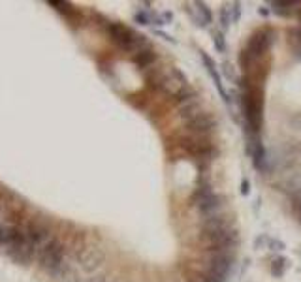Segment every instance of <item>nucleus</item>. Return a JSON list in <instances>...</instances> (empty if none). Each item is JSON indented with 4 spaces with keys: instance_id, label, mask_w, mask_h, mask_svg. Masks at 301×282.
<instances>
[{
    "instance_id": "6e6552de",
    "label": "nucleus",
    "mask_w": 301,
    "mask_h": 282,
    "mask_svg": "<svg viewBox=\"0 0 301 282\" xmlns=\"http://www.w3.org/2000/svg\"><path fill=\"white\" fill-rule=\"evenodd\" d=\"M234 263L236 258L232 252H211L205 260V273H213L216 277L226 279L228 273H232Z\"/></svg>"
},
{
    "instance_id": "6ab92c4d",
    "label": "nucleus",
    "mask_w": 301,
    "mask_h": 282,
    "mask_svg": "<svg viewBox=\"0 0 301 282\" xmlns=\"http://www.w3.org/2000/svg\"><path fill=\"white\" fill-rule=\"evenodd\" d=\"M288 269V260L284 258V256H279V258H275L273 263H271V273L275 275V277H282L284 273Z\"/></svg>"
},
{
    "instance_id": "f3484780",
    "label": "nucleus",
    "mask_w": 301,
    "mask_h": 282,
    "mask_svg": "<svg viewBox=\"0 0 301 282\" xmlns=\"http://www.w3.org/2000/svg\"><path fill=\"white\" fill-rule=\"evenodd\" d=\"M194 6H196V11H198V23H196L198 27H207L209 23H213V13L207 8L205 2H196Z\"/></svg>"
},
{
    "instance_id": "393cba45",
    "label": "nucleus",
    "mask_w": 301,
    "mask_h": 282,
    "mask_svg": "<svg viewBox=\"0 0 301 282\" xmlns=\"http://www.w3.org/2000/svg\"><path fill=\"white\" fill-rule=\"evenodd\" d=\"M202 279H204V282H226V279L216 277V275H213V273H204Z\"/></svg>"
},
{
    "instance_id": "1a4fd4ad",
    "label": "nucleus",
    "mask_w": 301,
    "mask_h": 282,
    "mask_svg": "<svg viewBox=\"0 0 301 282\" xmlns=\"http://www.w3.org/2000/svg\"><path fill=\"white\" fill-rule=\"evenodd\" d=\"M184 128H186L188 136L205 137L216 130V119L209 111H204V113H200L198 117H194L192 121H188Z\"/></svg>"
},
{
    "instance_id": "2f4dec72",
    "label": "nucleus",
    "mask_w": 301,
    "mask_h": 282,
    "mask_svg": "<svg viewBox=\"0 0 301 282\" xmlns=\"http://www.w3.org/2000/svg\"><path fill=\"white\" fill-rule=\"evenodd\" d=\"M190 282H204V279H202V275H192V277H190Z\"/></svg>"
},
{
    "instance_id": "9d476101",
    "label": "nucleus",
    "mask_w": 301,
    "mask_h": 282,
    "mask_svg": "<svg viewBox=\"0 0 301 282\" xmlns=\"http://www.w3.org/2000/svg\"><path fill=\"white\" fill-rule=\"evenodd\" d=\"M236 228V220L230 215L218 213V215H211V217H204L202 220V231H220Z\"/></svg>"
},
{
    "instance_id": "4be33fe9",
    "label": "nucleus",
    "mask_w": 301,
    "mask_h": 282,
    "mask_svg": "<svg viewBox=\"0 0 301 282\" xmlns=\"http://www.w3.org/2000/svg\"><path fill=\"white\" fill-rule=\"evenodd\" d=\"M220 25L222 29H228L232 25V11H230V4H226L220 8Z\"/></svg>"
},
{
    "instance_id": "a878e982",
    "label": "nucleus",
    "mask_w": 301,
    "mask_h": 282,
    "mask_svg": "<svg viewBox=\"0 0 301 282\" xmlns=\"http://www.w3.org/2000/svg\"><path fill=\"white\" fill-rule=\"evenodd\" d=\"M85 282H108V277L106 275H90Z\"/></svg>"
},
{
    "instance_id": "c85d7f7f",
    "label": "nucleus",
    "mask_w": 301,
    "mask_h": 282,
    "mask_svg": "<svg viewBox=\"0 0 301 282\" xmlns=\"http://www.w3.org/2000/svg\"><path fill=\"white\" fill-rule=\"evenodd\" d=\"M154 34H156V36H160L162 40H166V42H172V43H175V40H173L172 36H170V34H166V32H162V31H154Z\"/></svg>"
},
{
    "instance_id": "39448f33",
    "label": "nucleus",
    "mask_w": 301,
    "mask_h": 282,
    "mask_svg": "<svg viewBox=\"0 0 301 282\" xmlns=\"http://www.w3.org/2000/svg\"><path fill=\"white\" fill-rule=\"evenodd\" d=\"M64 256H66L64 245H62L59 239L51 237V239L47 241L42 249L38 251L36 260H38V263H40V267H42L43 271L53 273L55 269H59V267L66 261Z\"/></svg>"
},
{
    "instance_id": "473e14b6",
    "label": "nucleus",
    "mask_w": 301,
    "mask_h": 282,
    "mask_svg": "<svg viewBox=\"0 0 301 282\" xmlns=\"http://www.w3.org/2000/svg\"><path fill=\"white\" fill-rule=\"evenodd\" d=\"M260 15H264V17H266V15H268V13H269V10H268V8H260Z\"/></svg>"
},
{
    "instance_id": "7ed1b4c3",
    "label": "nucleus",
    "mask_w": 301,
    "mask_h": 282,
    "mask_svg": "<svg viewBox=\"0 0 301 282\" xmlns=\"http://www.w3.org/2000/svg\"><path fill=\"white\" fill-rule=\"evenodd\" d=\"M6 247H8L10 260H13L19 265H29L38 256V247L19 228H10L8 230V243H6Z\"/></svg>"
},
{
    "instance_id": "412c9836",
    "label": "nucleus",
    "mask_w": 301,
    "mask_h": 282,
    "mask_svg": "<svg viewBox=\"0 0 301 282\" xmlns=\"http://www.w3.org/2000/svg\"><path fill=\"white\" fill-rule=\"evenodd\" d=\"M211 36H213V43H215L216 51H218V53H226L228 45H226L224 34H222L220 31H213V32H211Z\"/></svg>"
},
{
    "instance_id": "ddd939ff",
    "label": "nucleus",
    "mask_w": 301,
    "mask_h": 282,
    "mask_svg": "<svg viewBox=\"0 0 301 282\" xmlns=\"http://www.w3.org/2000/svg\"><path fill=\"white\" fill-rule=\"evenodd\" d=\"M49 277L53 282H79V273L75 271V267H72L68 261H64L53 273H49Z\"/></svg>"
},
{
    "instance_id": "bb28decb",
    "label": "nucleus",
    "mask_w": 301,
    "mask_h": 282,
    "mask_svg": "<svg viewBox=\"0 0 301 282\" xmlns=\"http://www.w3.org/2000/svg\"><path fill=\"white\" fill-rule=\"evenodd\" d=\"M224 75L228 79H236V75H234V68H232V64L230 63H224Z\"/></svg>"
},
{
    "instance_id": "423d86ee",
    "label": "nucleus",
    "mask_w": 301,
    "mask_h": 282,
    "mask_svg": "<svg viewBox=\"0 0 301 282\" xmlns=\"http://www.w3.org/2000/svg\"><path fill=\"white\" fill-rule=\"evenodd\" d=\"M75 260L79 263L81 271L94 275V273L106 263V252L102 251L96 245H87L83 249H79L75 254Z\"/></svg>"
},
{
    "instance_id": "a211bd4d",
    "label": "nucleus",
    "mask_w": 301,
    "mask_h": 282,
    "mask_svg": "<svg viewBox=\"0 0 301 282\" xmlns=\"http://www.w3.org/2000/svg\"><path fill=\"white\" fill-rule=\"evenodd\" d=\"M198 96V93H196V89L194 87H190V85L186 83L184 87H181L177 93L173 94V98H175V102L179 105H183L186 104V102H190V100H194Z\"/></svg>"
},
{
    "instance_id": "aec40b11",
    "label": "nucleus",
    "mask_w": 301,
    "mask_h": 282,
    "mask_svg": "<svg viewBox=\"0 0 301 282\" xmlns=\"http://www.w3.org/2000/svg\"><path fill=\"white\" fill-rule=\"evenodd\" d=\"M49 6H53L57 11H60L62 15H66V17H72V15H75L77 11H75V8H72V4H68V2H55V0H49L47 2Z\"/></svg>"
},
{
    "instance_id": "b1692460",
    "label": "nucleus",
    "mask_w": 301,
    "mask_h": 282,
    "mask_svg": "<svg viewBox=\"0 0 301 282\" xmlns=\"http://www.w3.org/2000/svg\"><path fill=\"white\" fill-rule=\"evenodd\" d=\"M230 11H232V23L239 21V15H241V4H239V2L230 4Z\"/></svg>"
},
{
    "instance_id": "20e7f679",
    "label": "nucleus",
    "mask_w": 301,
    "mask_h": 282,
    "mask_svg": "<svg viewBox=\"0 0 301 282\" xmlns=\"http://www.w3.org/2000/svg\"><path fill=\"white\" fill-rule=\"evenodd\" d=\"M200 243L204 245V251L211 252H230L239 245V235L236 228L220 231H202Z\"/></svg>"
},
{
    "instance_id": "cd10ccee",
    "label": "nucleus",
    "mask_w": 301,
    "mask_h": 282,
    "mask_svg": "<svg viewBox=\"0 0 301 282\" xmlns=\"http://www.w3.org/2000/svg\"><path fill=\"white\" fill-rule=\"evenodd\" d=\"M268 241H269L268 235H262V237H258V239L254 241V247H256V249H264V245H266Z\"/></svg>"
},
{
    "instance_id": "5701e85b",
    "label": "nucleus",
    "mask_w": 301,
    "mask_h": 282,
    "mask_svg": "<svg viewBox=\"0 0 301 282\" xmlns=\"http://www.w3.org/2000/svg\"><path fill=\"white\" fill-rule=\"evenodd\" d=\"M268 249L269 251H277V252H280V251H284V243L280 239H271L269 237V241H268Z\"/></svg>"
},
{
    "instance_id": "dca6fc26",
    "label": "nucleus",
    "mask_w": 301,
    "mask_h": 282,
    "mask_svg": "<svg viewBox=\"0 0 301 282\" xmlns=\"http://www.w3.org/2000/svg\"><path fill=\"white\" fill-rule=\"evenodd\" d=\"M273 11L280 17H294L301 11V2H288V0H277L271 2Z\"/></svg>"
},
{
    "instance_id": "4468645a",
    "label": "nucleus",
    "mask_w": 301,
    "mask_h": 282,
    "mask_svg": "<svg viewBox=\"0 0 301 282\" xmlns=\"http://www.w3.org/2000/svg\"><path fill=\"white\" fill-rule=\"evenodd\" d=\"M156 57H158V55H156V51H154L150 45H147V47L140 49V51L132 57V63L136 64L140 70H145V68H150V66L154 64Z\"/></svg>"
},
{
    "instance_id": "f03ea898",
    "label": "nucleus",
    "mask_w": 301,
    "mask_h": 282,
    "mask_svg": "<svg viewBox=\"0 0 301 282\" xmlns=\"http://www.w3.org/2000/svg\"><path fill=\"white\" fill-rule=\"evenodd\" d=\"M104 29H106L108 36L111 38V42L115 43L119 49H122V51L126 53H134L136 55L140 49L149 45L147 38L143 34L136 32L134 29H130V27L122 25V23L106 21L104 23Z\"/></svg>"
},
{
    "instance_id": "7c9ffc66",
    "label": "nucleus",
    "mask_w": 301,
    "mask_h": 282,
    "mask_svg": "<svg viewBox=\"0 0 301 282\" xmlns=\"http://www.w3.org/2000/svg\"><path fill=\"white\" fill-rule=\"evenodd\" d=\"M248 192H250V185H248V181L245 179V181L241 183V194H243V196H248Z\"/></svg>"
},
{
    "instance_id": "c756f323",
    "label": "nucleus",
    "mask_w": 301,
    "mask_h": 282,
    "mask_svg": "<svg viewBox=\"0 0 301 282\" xmlns=\"http://www.w3.org/2000/svg\"><path fill=\"white\" fill-rule=\"evenodd\" d=\"M292 47H294V53H296V57L301 59V42H296V40H292Z\"/></svg>"
},
{
    "instance_id": "0eeeda50",
    "label": "nucleus",
    "mask_w": 301,
    "mask_h": 282,
    "mask_svg": "<svg viewBox=\"0 0 301 282\" xmlns=\"http://www.w3.org/2000/svg\"><path fill=\"white\" fill-rule=\"evenodd\" d=\"M273 42H275V32L271 31V29H262V31L254 32V34L248 38L245 51H247L250 57H254L256 61H262V57L271 49Z\"/></svg>"
},
{
    "instance_id": "f8f14e48",
    "label": "nucleus",
    "mask_w": 301,
    "mask_h": 282,
    "mask_svg": "<svg viewBox=\"0 0 301 282\" xmlns=\"http://www.w3.org/2000/svg\"><path fill=\"white\" fill-rule=\"evenodd\" d=\"M200 57H202V61H204L205 68H207V72H209V75L213 77V81H215L216 89H218V93H220V96L224 98L226 104H230V98H228V94H226L224 91V85H222V79H220V73H218V70H216V64L213 63V59L207 55L205 51H200Z\"/></svg>"
},
{
    "instance_id": "f257e3e1",
    "label": "nucleus",
    "mask_w": 301,
    "mask_h": 282,
    "mask_svg": "<svg viewBox=\"0 0 301 282\" xmlns=\"http://www.w3.org/2000/svg\"><path fill=\"white\" fill-rule=\"evenodd\" d=\"M241 105L245 115V130L252 134H260L264 126V81L250 79L248 75H243L241 79Z\"/></svg>"
},
{
    "instance_id": "2eb2a0df",
    "label": "nucleus",
    "mask_w": 301,
    "mask_h": 282,
    "mask_svg": "<svg viewBox=\"0 0 301 282\" xmlns=\"http://www.w3.org/2000/svg\"><path fill=\"white\" fill-rule=\"evenodd\" d=\"M200 113H204V102H202L198 96H196L194 100H190V102L179 105V117L184 119L186 123L192 121L194 117H198Z\"/></svg>"
},
{
    "instance_id": "9b49d317",
    "label": "nucleus",
    "mask_w": 301,
    "mask_h": 282,
    "mask_svg": "<svg viewBox=\"0 0 301 282\" xmlns=\"http://www.w3.org/2000/svg\"><path fill=\"white\" fill-rule=\"evenodd\" d=\"M224 196H220V194H209V196H205L204 199H200L198 203H196V209L202 213V217H211V215H218V213H222L224 209Z\"/></svg>"
}]
</instances>
